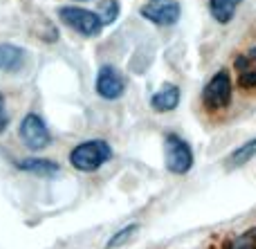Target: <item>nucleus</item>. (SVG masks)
I'll return each mask as SVG.
<instances>
[{
    "instance_id": "nucleus-1",
    "label": "nucleus",
    "mask_w": 256,
    "mask_h": 249,
    "mask_svg": "<svg viewBox=\"0 0 256 249\" xmlns=\"http://www.w3.org/2000/svg\"><path fill=\"white\" fill-rule=\"evenodd\" d=\"M232 97H234V83L230 70H218L202 90V106L212 115H222L225 110H230Z\"/></svg>"
},
{
    "instance_id": "nucleus-2",
    "label": "nucleus",
    "mask_w": 256,
    "mask_h": 249,
    "mask_svg": "<svg viewBox=\"0 0 256 249\" xmlns=\"http://www.w3.org/2000/svg\"><path fill=\"white\" fill-rule=\"evenodd\" d=\"M110 157H112V148L106 139H88V142L72 148L70 164L76 171L90 173V171L102 169L106 162H110Z\"/></svg>"
},
{
    "instance_id": "nucleus-3",
    "label": "nucleus",
    "mask_w": 256,
    "mask_h": 249,
    "mask_svg": "<svg viewBox=\"0 0 256 249\" xmlns=\"http://www.w3.org/2000/svg\"><path fill=\"white\" fill-rule=\"evenodd\" d=\"M164 157H166V169L176 175L189 173L191 166H194V151L178 135H166V139H164Z\"/></svg>"
},
{
    "instance_id": "nucleus-4",
    "label": "nucleus",
    "mask_w": 256,
    "mask_h": 249,
    "mask_svg": "<svg viewBox=\"0 0 256 249\" xmlns=\"http://www.w3.org/2000/svg\"><path fill=\"white\" fill-rule=\"evenodd\" d=\"M58 16L61 20L66 22L68 27H72L74 31L84 36H99L102 34V18L99 13L88 11V9H81V7H61L58 9Z\"/></svg>"
},
{
    "instance_id": "nucleus-5",
    "label": "nucleus",
    "mask_w": 256,
    "mask_h": 249,
    "mask_svg": "<svg viewBox=\"0 0 256 249\" xmlns=\"http://www.w3.org/2000/svg\"><path fill=\"white\" fill-rule=\"evenodd\" d=\"M20 139L32 151H43L45 146H50L52 135H50V128L43 121V117H38L36 112H30L20 121Z\"/></svg>"
},
{
    "instance_id": "nucleus-6",
    "label": "nucleus",
    "mask_w": 256,
    "mask_h": 249,
    "mask_svg": "<svg viewBox=\"0 0 256 249\" xmlns=\"http://www.w3.org/2000/svg\"><path fill=\"white\" fill-rule=\"evenodd\" d=\"M234 72H236V79H238V88L243 92H254L256 90V45H250L248 49L236 54Z\"/></svg>"
},
{
    "instance_id": "nucleus-7",
    "label": "nucleus",
    "mask_w": 256,
    "mask_h": 249,
    "mask_svg": "<svg viewBox=\"0 0 256 249\" xmlns=\"http://www.w3.org/2000/svg\"><path fill=\"white\" fill-rule=\"evenodd\" d=\"M142 16L155 25H176L180 20V4L176 0H150L148 4L142 7Z\"/></svg>"
},
{
    "instance_id": "nucleus-8",
    "label": "nucleus",
    "mask_w": 256,
    "mask_h": 249,
    "mask_svg": "<svg viewBox=\"0 0 256 249\" xmlns=\"http://www.w3.org/2000/svg\"><path fill=\"white\" fill-rule=\"evenodd\" d=\"M126 92V79L122 76V72L112 65H104L97 74V94L108 101L120 99Z\"/></svg>"
},
{
    "instance_id": "nucleus-9",
    "label": "nucleus",
    "mask_w": 256,
    "mask_h": 249,
    "mask_svg": "<svg viewBox=\"0 0 256 249\" xmlns=\"http://www.w3.org/2000/svg\"><path fill=\"white\" fill-rule=\"evenodd\" d=\"M178 103H180V88L173 83L164 85L160 92L153 94V99H150V106H153V110L158 112H171L178 108Z\"/></svg>"
},
{
    "instance_id": "nucleus-10",
    "label": "nucleus",
    "mask_w": 256,
    "mask_h": 249,
    "mask_svg": "<svg viewBox=\"0 0 256 249\" xmlns=\"http://www.w3.org/2000/svg\"><path fill=\"white\" fill-rule=\"evenodd\" d=\"M16 166L20 171H27V173L40 175V178H54V175L61 171V166L52 160H43V157H30V160H18Z\"/></svg>"
},
{
    "instance_id": "nucleus-11",
    "label": "nucleus",
    "mask_w": 256,
    "mask_h": 249,
    "mask_svg": "<svg viewBox=\"0 0 256 249\" xmlns=\"http://www.w3.org/2000/svg\"><path fill=\"white\" fill-rule=\"evenodd\" d=\"M25 61V52L18 45L2 43L0 45V70L4 72H16Z\"/></svg>"
},
{
    "instance_id": "nucleus-12",
    "label": "nucleus",
    "mask_w": 256,
    "mask_h": 249,
    "mask_svg": "<svg viewBox=\"0 0 256 249\" xmlns=\"http://www.w3.org/2000/svg\"><path fill=\"white\" fill-rule=\"evenodd\" d=\"M238 4H240V0H209V11H212L216 22L227 25V22L236 16Z\"/></svg>"
},
{
    "instance_id": "nucleus-13",
    "label": "nucleus",
    "mask_w": 256,
    "mask_h": 249,
    "mask_svg": "<svg viewBox=\"0 0 256 249\" xmlns=\"http://www.w3.org/2000/svg\"><path fill=\"white\" fill-rule=\"evenodd\" d=\"M254 155H256V137L252 139V142L243 144L240 148H236L234 155L230 157V169H238V166H243L245 162L252 160Z\"/></svg>"
},
{
    "instance_id": "nucleus-14",
    "label": "nucleus",
    "mask_w": 256,
    "mask_h": 249,
    "mask_svg": "<svg viewBox=\"0 0 256 249\" xmlns=\"http://www.w3.org/2000/svg\"><path fill=\"white\" fill-rule=\"evenodd\" d=\"M117 16H120V0H104L102 9H99V18H102L104 25L112 22Z\"/></svg>"
},
{
    "instance_id": "nucleus-15",
    "label": "nucleus",
    "mask_w": 256,
    "mask_h": 249,
    "mask_svg": "<svg viewBox=\"0 0 256 249\" xmlns=\"http://www.w3.org/2000/svg\"><path fill=\"white\" fill-rule=\"evenodd\" d=\"M232 249H256V227L240 234V236L234 241Z\"/></svg>"
},
{
    "instance_id": "nucleus-16",
    "label": "nucleus",
    "mask_w": 256,
    "mask_h": 249,
    "mask_svg": "<svg viewBox=\"0 0 256 249\" xmlns=\"http://www.w3.org/2000/svg\"><path fill=\"white\" fill-rule=\"evenodd\" d=\"M140 229V225H128V227H124V229H120V232L115 234V236L108 241V249H112V247H120V245H124V243L128 241V238L132 236V234Z\"/></svg>"
},
{
    "instance_id": "nucleus-17",
    "label": "nucleus",
    "mask_w": 256,
    "mask_h": 249,
    "mask_svg": "<svg viewBox=\"0 0 256 249\" xmlns=\"http://www.w3.org/2000/svg\"><path fill=\"white\" fill-rule=\"evenodd\" d=\"M9 126V115H7V108H4V97L0 94V133H4Z\"/></svg>"
}]
</instances>
